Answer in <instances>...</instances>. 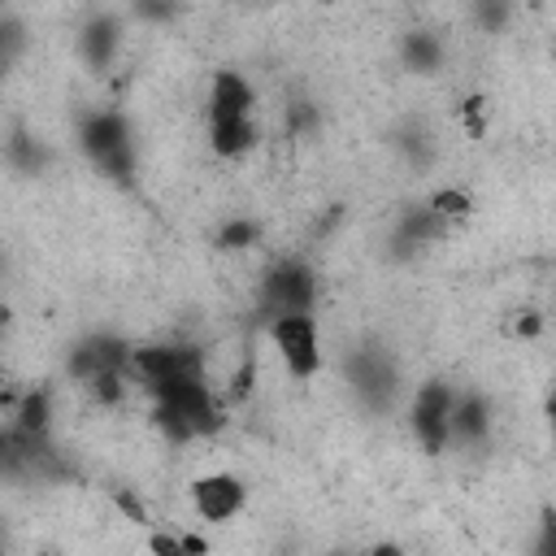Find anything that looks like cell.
<instances>
[{"label": "cell", "instance_id": "cell-1", "mask_svg": "<svg viewBox=\"0 0 556 556\" xmlns=\"http://www.w3.org/2000/svg\"><path fill=\"white\" fill-rule=\"evenodd\" d=\"M74 143L78 152L91 161V169L117 187L135 182V165H139V148H135V130L126 122V113L117 109H87L74 122Z\"/></svg>", "mask_w": 556, "mask_h": 556}, {"label": "cell", "instance_id": "cell-2", "mask_svg": "<svg viewBox=\"0 0 556 556\" xmlns=\"http://www.w3.org/2000/svg\"><path fill=\"white\" fill-rule=\"evenodd\" d=\"M265 339L274 348V356L282 361V374L291 382H313L326 365V330L317 308H300V313H278L265 321Z\"/></svg>", "mask_w": 556, "mask_h": 556}, {"label": "cell", "instance_id": "cell-3", "mask_svg": "<svg viewBox=\"0 0 556 556\" xmlns=\"http://www.w3.org/2000/svg\"><path fill=\"white\" fill-rule=\"evenodd\" d=\"M321 282L317 269L304 256H278L261 278H256V313L261 321L278 317V313H300V308H317Z\"/></svg>", "mask_w": 556, "mask_h": 556}, {"label": "cell", "instance_id": "cell-4", "mask_svg": "<svg viewBox=\"0 0 556 556\" xmlns=\"http://www.w3.org/2000/svg\"><path fill=\"white\" fill-rule=\"evenodd\" d=\"M456 382L426 378L408 400V426L426 456H443L452 447V408H456Z\"/></svg>", "mask_w": 556, "mask_h": 556}, {"label": "cell", "instance_id": "cell-5", "mask_svg": "<svg viewBox=\"0 0 556 556\" xmlns=\"http://www.w3.org/2000/svg\"><path fill=\"white\" fill-rule=\"evenodd\" d=\"M187 504L204 526H230L248 508V482L235 469H208V473L191 478Z\"/></svg>", "mask_w": 556, "mask_h": 556}, {"label": "cell", "instance_id": "cell-6", "mask_svg": "<svg viewBox=\"0 0 556 556\" xmlns=\"http://www.w3.org/2000/svg\"><path fill=\"white\" fill-rule=\"evenodd\" d=\"M122 43H126V26L117 13H104V9L83 17L74 30V56L87 74H109L122 56Z\"/></svg>", "mask_w": 556, "mask_h": 556}, {"label": "cell", "instance_id": "cell-7", "mask_svg": "<svg viewBox=\"0 0 556 556\" xmlns=\"http://www.w3.org/2000/svg\"><path fill=\"white\" fill-rule=\"evenodd\" d=\"M495 430V408L482 391H456V408H452V447L456 452H482L491 443ZM447 447V452H452Z\"/></svg>", "mask_w": 556, "mask_h": 556}, {"label": "cell", "instance_id": "cell-8", "mask_svg": "<svg viewBox=\"0 0 556 556\" xmlns=\"http://www.w3.org/2000/svg\"><path fill=\"white\" fill-rule=\"evenodd\" d=\"M56 426V395L48 387H26L17 404H9V426L22 439H52Z\"/></svg>", "mask_w": 556, "mask_h": 556}, {"label": "cell", "instance_id": "cell-9", "mask_svg": "<svg viewBox=\"0 0 556 556\" xmlns=\"http://www.w3.org/2000/svg\"><path fill=\"white\" fill-rule=\"evenodd\" d=\"M400 61L413 74H439L447 65V43L434 30H408L400 39Z\"/></svg>", "mask_w": 556, "mask_h": 556}, {"label": "cell", "instance_id": "cell-10", "mask_svg": "<svg viewBox=\"0 0 556 556\" xmlns=\"http://www.w3.org/2000/svg\"><path fill=\"white\" fill-rule=\"evenodd\" d=\"M256 243H261V222L252 213H235V217L217 222V230H213L217 252H252Z\"/></svg>", "mask_w": 556, "mask_h": 556}, {"label": "cell", "instance_id": "cell-11", "mask_svg": "<svg viewBox=\"0 0 556 556\" xmlns=\"http://www.w3.org/2000/svg\"><path fill=\"white\" fill-rule=\"evenodd\" d=\"M469 17L482 35H500L513 22V0H469Z\"/></svg>", "mask_w": 556, "mask_h": 556}, {"label": "cell", "instance_id": "cell-12", "mask_svg": "<svg viewBox=\"0 0 556 556\" xmlns=\"http://www.w3.org/2000/svg\"><path fill=\"white\" fill-rule=\"evenodd\" d=\"M430 204H434L447 222H460V217H469V213H473V195H469L465 187H439V191L430 195Z\"/></svg>", "mask_w": 556, "mask_h": 556}, {"label": "cell", "instance_id": "cell-13", "mask_svg": "<svg viewBox=\"0 0 556 556\" xmlns=\"http://www.w3.org/2000/svg\"><path fill=\"white\" fill-rule=\"evenodd\" d=\"M130 13L143 17V22H169L178 13V0H135Z\"/></svg>", "mask_w": 556, "mask_h": 556}, {"label": "cell", "instance_id": "cell-14", "mask_svg": "<svg viewBox=\"0 0 556 556\" xmlns=\"http://www.w3.org/2000/svg\"><path fill=\"white\" fill-rule=\"evenodd\" d=\"M547 426H552V439H556V387H552V395H547Z\"/></svg>", "mask_w": 556, "mask_h": 556}]
</instances>
